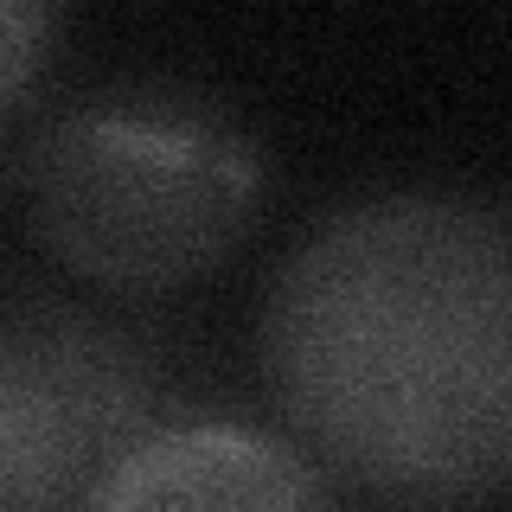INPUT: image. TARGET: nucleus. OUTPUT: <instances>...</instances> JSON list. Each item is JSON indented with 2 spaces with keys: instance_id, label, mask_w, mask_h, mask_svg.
I'll list each match as a JSON object with an SVG mask.
<instances>
[{
  "instance_id": "nucleus-1",
  "label": "nucleus",
  "mask_w": 512,
  "mask_h": 512,
  "mask_svg": "<svg viewBox=\"0 0 512 512\" xmlns=\"http://www.w3.org/2000/svg\"><path fill=\"white\" fill-rule=\"evenodd\" d=\"M288 442L384 512H487L512 474V231L461 186L333 205L263 301Z\"/></svg>"
},
{
  "instance_id": "nucleus-2",
  "label": "nucleus",
  "mask_w": 512,
  "mask_h": 512,
  "mask_svg": "<svg viewBox=\"0 0 512 512\" xmlns=\"http://www.w3.org/2000/svg\"><path fill=\"white\" fill-rule=\"evenodd\" d=\"M269 154L224 96L180 77H116L32 128L20 212L39 250L103 295H167L263 218Z\"/></svg>"
},
{
  "instance_id": "nucleus-3",
  "label": "nucleus",
  "mask_w": 512,
  "mask_h": 512,
  "mask_svg": "<svg viewBox=\"0 0 512 512\" xmlns=\"http://www.w3.org/2000/svg\"><path fill=\"white\" fill-rule=\"evenodd\" d=\"M154 352L45 288H0V512H84L160 423Z\"/></svg>"
},
{
  "instance_id": "nucleus-4",
  "label": "nucleus",
  "mask_w": 512,
  "mask_h": 512,
  "mask_svg": "<svg viewBox=\"0 0 512 512\" xmlns=\"http://www.w3.org/2000/svg\"><path fill=\"white\" fill-rule=\"evenodd\" d=\"M84 512H340V500L276 429L244 416H180L128 448Z\"/></svg>"
},
{
  "instance_id": "nucleus-5",
  "label": "nucleus",
  "mask_w": 512,
  "mask_h": 512,
  "mask_svg": "<svg viewBox=\"0 0 512 512\" xmlns=\"http://www.w3.org/2000/svg\"><path fill=\"white\" fill-rule=\"evenodd\" d=\"M58 32H64L58 7H45V0H0V116L32 96V84L52 64Z\"/></svg>"
}]
</instances>
